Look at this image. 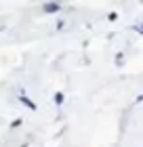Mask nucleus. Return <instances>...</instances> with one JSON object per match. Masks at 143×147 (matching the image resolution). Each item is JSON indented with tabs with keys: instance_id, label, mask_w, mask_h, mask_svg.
Wrapping results in <instances>:
<instances>
[{
	"instance_id": "obj_3",
	"label": "nucleus",
	"mask_w": 143,
	"mask_h": 147,
	"mask_svg": "<svg viewBox=\"0 0 143 147\" xmlns=\"http://www.w3.org/2000/svg\"><path fill=\"white\" fill-rule=\"evenodd\" d=\"M61 101H63V92H57V95H55V103L61 105Z\"/></svg>"
},
{
	"instance_id": "obj_1",
	"label": "nucleus",
	"mask_w": 143,
	"mask_h": 147,
	"mask_svg": "<svg viewBox=\"0 0 143 147\" xmlns=\"http://www.w3.org/2000/svg\"><path fill=\"white\" fill-rule=\"evenodd\" d=\"M59 9H61V6H59L57 2H46V4H44V13H57Z\"/></svg>"
},
{
	"instance_id": "obj_6",
	"label": "nucleus",
	"mask_w": 143,
	"mask_h": 147,
	"mask_svg": "<svg viewBox=\"0 0 143 147\" xmlns=\"http://www.w3.org/2000/svg\"><path fill=\"white\" fill-rule=\"evenodd\" d=\"M0 32H2V28H0Z\"/></svg>"
},
{
	"instance_id": "obj_4",
	"label": "nucleus",
	"mask_w": 143,
	"mask_h": 147,
	"mask_svg": "<svg viewBox=\"0 0 143 147\" xmlns=\"http://www.w3.org/2000/svg\"><path fill=\"white\" fill-rule=\"evenodd\" d=\"M135 30H137L139 34H143V28H141V25H137V28H135Z\"/></svg>"
},
{
	"instance_id": "obj_5",
	"label": "nucleus",
	"mask_w": 143,
	"mask_h": 147,
	"mask_svg": "<svg viewBox=\"0 0 143 147\" xmlns=\"http://www.w3.org/2000/svg\"><path fill=\"white\" fill-rule=\"evenodd\" d=\"M137 101H139V103H143V95H139V97H137Z\"/></svg>"
},
{
	"instance_id": "obj_2",
	"label": "nucleus",
	"mask_w": 143,
	"mask_h": 147,
	"mask_svg": "<svg viewBox=\"0 0 143 147\" xmlns=\"http://www.w3.org/2000/svg\"><path fill=\"white\" fill-rule=\"evenodd\" d=\"M19 101H21L23 105H28V107H30V109H36V103H34V101H30V99H28V97H25V95H23V92H21V95H19Z\"/></svg>"
}]
</instances>
